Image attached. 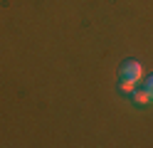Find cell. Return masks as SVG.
<instances>
[{
  "label": "cell",
  "mask_w": 153,
  "mask_h": 148,
  "mask_svg": "<svg viewBox=\"0 0 153 148\" xmlns=\"http://www.w3.org/2000/svg\"><path fill=\"white\" fill-rule=\"evenodd\" d=\"M119 77L121 79H131V82H141L143 79V64L138 59H123L121 67H119Z\"/></svg>",
  "instance_id": "6da1fadb"
},
{
  "label": "cell",
  "mask_w": 153,
  "mask_h": 148,
  "mask_svg": "<svg viewBox=\"0 0 153 148\" xmlns=\"http://www.w3.org/2000/svg\"><path fill=\"white\" fill-rule=\"evenodd\" d=\"M131 101L136 104V106H141V109H146L148 104H153V101H151V96H148V91H146L143 86H141V89L136 86V89L131 91Z\"/></svg>",
  "instance_id": "7a4b0ae2"
},
{
  "label": "cell",
  "mask_w": 153,
  "mask_h": 148,
  "mask_svg": "<svg viewBox=\"0 0 153 148\" xmlns=\"http://www.w3.org/2000/svg\"><path fill=\"white\" fill-rule=\"evenodd\" d=\"M119 89H121L123 94H131L133 89H136V82H131V79H121V82H119Z\"/></svg>",
  "instance_id": "3957f363"
},
{
  "label": "cell",
  "mask_w": 153,
  "mask_h": 148,
  "mask_svg": "<svg viewBox=\"0 0 153 148\" xmlns=\"http://www.w3.org/2000/svg\"><path fill=\"white\" fill-rule=\"evenodd\" d=\"M143 89H146V91H148L151 101H153V74H148V77H146V84H143Z\"/></svg>",
  "instance_id": "277c9868"
}]
</instances>
